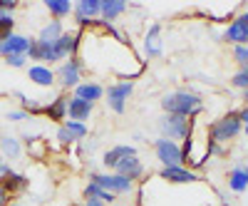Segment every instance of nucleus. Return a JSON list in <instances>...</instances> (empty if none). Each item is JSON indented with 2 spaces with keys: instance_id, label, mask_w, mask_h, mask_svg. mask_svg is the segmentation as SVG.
<instances>
[{
  "instance_id": "obj_35",
  "label": "nucleus",
  "mask_w": 248,
  "mask_h": 206,
  "mask_svg": "<svg viewBox=\"0 0 248 206\" xmlns=\"http://www.w3.org/2000/svg\"><path fill=\"white\" fill-rule=\"evenodd\" d=\"M25 117H30L25 110H17V112H10V114H8V119H15V122H17V119H25Z\"/></svg>"
},
{
  "instance_id": "obj_2",
  "label": "nucleus",
  "mask_w": 248,
  "mask_h": 206,
  "mask_svg": "<svg viewBox=\"0 0 248 206\" xmlns=\"http://www.w3.org/2000/svg\"><path fill=\"white\" fill-rule=\"evenodd\" d=\"M243 129V122H241V114L238 112H229L223 114L221 119H216L214 125L209 127V142L211 144H223V142H231L241 134Z\"/></svg>"
},
{
  "instance_id": "obj_28",
  "label": "nucleus",
  "mask_w": 248,
  "mask_h": 206,
  "mask_svg": "<svg viewBox=\"0 0 248 206\" xmlns=\"http://www.w3.org/2000/svg\"><path fill=\"white\" fill-rule=\"evenodd\" d=\"M65 129L72 134V139L77 142V139H82V137H87V127L82 125V122H72V119H67L65 122Z\"/></svg>"
},
{
  "instance_id": "obj_17",
  "label": "nucleus",
  "mask_w": 248,
  "mask_h": 206,
  "mask_svg": "<svg viewBox=\"0 0 248 206\" xmlns=\"http://www.w3.org/2000/svg\"><path fill=\"white\" fill-rule=\"evenodd\" d=\"M159 32H161V25H152L149 32H147V37H144V52H147V57H159L164 52Z\"/></svg>"
},
{
  "instance_id": "obj_11",
  "label": "nucleus",
  "mask_w": 248,
  "mask_h": 206,
  "mask_svg": "<svg viewBox=\"0 0 248 206\" xmlns=\"http://www.w3.org/2000/svg\"><path fill=\"white\" fill-rule=\"evenodd\" d=\"M114 174H119V176H127L129 181H137V179H141V174H144V167H141L139 157L134 154V157L122 159V161L117 164V167H114Z\"/></svg>"
},
{
  "instance_id": "obj_29",
  "label": "nucleus",
  "mask_w": 248,
  "mask_h": 206,
  "mask_svg": "<svg viewBox=\"0 0 248 206\" xmlns=\"http://www.w3.org/2000/svg\"><path fill=\"white\" fill-rule=\"evenodd\" d=\"M231 85H233V87H241V90H248V65H246V67H241V70L233 75Z\"/></svg>"
},
{
  "instance_id": "obj_33",
  "label": "nucleus",
  "mask_w": 248,
  "mask_h": 206,
  "mask_svg": "<svg viewBox=\"0 0 248 206\" xmlns=\"http://www.w3.org/2000/svg\"><path fill=\"white\" fill-rule=\"evenodd\" d=\"M15 10V3H13V0H0V13H13Z\"/></svg>"
},
{
  "instance_id": "obj_1",
  "label": "nucleus",
  "mask_w": 248,
  "mask_h": 206,
  "mask_svg": "<svg viewBox=\"0 0 248 206\" xmlns=\"http://www.w3.org/2000/svg\"><path fill=\"white\" fill-rule=\"evenodd\" d=\"M161 107H164V112H167V114H179V117H186V119L196 117L203 110L201 97L194 95V92H184V90L164 95L161 97Z\"/></svg>"
},
{
  "instance_id": "obj_34",
  "label": "nucleus",
  "mask_w": 248,
  "mask_h": 206,
  "mask_svg": "<svg viewBox=\"0 0 248 206\" xmlns=\"http://www.w3.org/2000/svg\"><path fill=\"white\" fill-rule=\"evenodd\" d=\"M8 189H5V184H3V179H0V206H5L8 204Z\"/></svg>"
},
{
  "instance_id": "obj_24",
  "label": "nucleus",
  "mask_w": 248,
  "mask_h": 206,
  "mask_svg": "<svg viewBox=\"0 0 248 206\" xmlns=\"http://www.w3.org/2000/svg\"><path fill=\"white\" fill-rule=\"evenodd\" d=\"M45 8L55 15V20H60V17H65V15H70V10H75L67 0H47L45 3Z\"/></svg>"
},
{
  "instance_id": "obj_31",
  "label": "nucleus",
  "mask_w": 248,
  "mask_h": 206,
  "mask_svg": "<svg viewBox=\"0 0 248 206\" xmlns=\"http://www.w3.org/2000/svg\"><path fill=\"white\" fill-rule=\"evenodd\" d=\"M5 63L10 67H23L25 65V55H10V57H5Z\"/></svg>"
},
{
  "instance_id": "obj_3",
  "label": "nucleus",
  "mask_w": 248,
  "mask_h": 206,
  "mask_svg": "<svg viewBox=\"0 0 248 206\" xmlns=\"http://www.w3.org/2000/svg\"><path fill=\"white\" fill-rule=\"evenodd\" d=\"M154 154L164 167H184V161H186V152L181 149V144L164 139V137H159L154 142Z\"/></svg>"
},
{
  "instance_id": "obj_18",
  "label": "nucleus",
  "mask_w": 248,
  "mask_h": 206,
  "mask_svg": "<svg viewBox=\"0 0 248 206\" xmlns=\"http://www.w3.org/2000/svg\"><path fill=\"white\" fill-rule=\"evenodd\" d=\"M105 95V90H102L97 82H79V85L75 87V97H79V99H85V102H94Z\"/></svg>"
},
{
  "instance_id": "obj_36",
  "label": "nucleus",
  "mask_w": 248,
  "mask_h": 206,
  "mask_svg": "<svg viewBox=\"0 0 248 206\" xmlns=\"http://www.w3.org/2000/svg\"><path fill=\"white\" fill-rule=\"evenodd\" d=\"M82 206H105V204H102L99 199H87V201L82 204Z\"/></svg>"
},
{
  "instance_id": "obj_21",
  "label": "nucleus",
  "mask_w": 248,
  "mask_h": 206,
  "mask_svg": "<svg viewBox=\"0 0 248 206\" xmlns=\"http://www.w3.org/2000/svg\"><path fill=\"white\" fill-rule=\"evenodd\" d=\"M67 97H57L52 105H47L45 107V114L50 117V119H55V122H60L62 117H67Z\"/></svg>"
},
{
  "instance_id": "obj_30",
  "label": "nucleus",
  "mask_w": 248,
  "mask_h": 206,
  "mask_svg": "<svg viewBox=\"0 0 248 206\" xmlns=\"http://www.w3.org/2000/svg\"><path fill=\"white\" fill-rule=\"evenodd\" d=\"M233 57H236V63H241L246 67L248 65V45H236L233 48Z\"/></svg>"
},
{
  "instance_id": "obj_4",
  "label": "nucleus",
  "mask_w": 248,
  "mask_h": 206,
  "mask_svg": "<svg viewBox=\"0 0 248 206\" xmlns=\"http://www.w3.org/2000/svg\"><path fill=\"white\" fill-rule=\"evenodd\" d=\"M159 132L164 139H171V142H181V139H189L191 134V125L186 117L179 114H164L159 119Z\"/></svg>"
},
{
  "instance_id": "obj_38",
  "label": "nucleus",
  "mask_w": 248,
  "mask_h": 206,
  "mask_svg": "<svg viewBox=\"0 0 248 206\" xmlns=\"http://www.w3.org/2000/svg\"><path fill=\"white\" fill-rule=\"evenodd\" d=\"M246 105H248V90H246Z\"/></svg>"
},
{
  "instance_id": "obj_25",
  "label": "nucleus",
  "mask_w": 248,
  "mask_h": 206,
  "mask_svg": "<svg viewBox=\"0 0 248 206\" xmlns=\"http://www.w3.org/2000/svg\"><path fill=\"white\" fill-rule=\"evenodd\" d=\"M0 154L10 157V159L20 157V142L13 139V137H0Z\"/></svg>"
},
{
  "instance_id": "obj_16",
  "label": "nucleus",
  "mask_w": 248,
  "mask_h": 206,
  "mask_svg": "<svg viewBox=\"0 0 248 206\" xmlns=\"http://www.w3.org/2000/svg\"><path fill=\"white\" fill-rule=\"evenodd\" d=\"M229 189L236 191V194L248 189V164H236L229 172Z\"/></svg>"
},
{
  "instance_id": "obj_41",
  "label": "nucleus",
  "mask_w": 248,
  "mask_h": 206,
  "mask_svg": "<svg viewBox=\"0 0 248 206\" xmlns=\"http://www.w3.org/2000/svg\"><path fill=\"white\" fill-rule=\"evenodd\" d=\"M0 48H3V43H0Z\"/></svg>"
},
{
  "instance_id": "obj_20",
  "label": "nucleus",
  "mask_w": 248,
  "mask_h": 206,
  "mask_svg": "<svg viewBox=\"0 0 248 206\" xmlns=\"http://www.w3.org/2000/svg\"><path fill=\"white\" fill-rule=\"evenodd\" d=\"M28 77L35 82V85H40V87H50L52 82H55V72H52L50 67H43V65H35V67H30Z\"/></svg>"
},
{
  "instance_id": "obj_40",
  "label": "nucleus",
  "mask_w": 248,
  "mask_h": 206,
  "mask_svg": "<svg viewBox=\"0 0 248 206\" xmlns=\"http://www.w3.org/2000/svg\"><path fill=\"white\" fill-rule=\"evenodd\" d=\"M246 134H248V125H246Z\"/></svg>"
},
{
  "instance_id": "obj_12",
  "label": "nucleus",
  "mask_w": 248,
  "mask_h": 206,
  "mask_svg": "<svg viewBox=\"0 0 248 206\" xmlns=\"http://www.w3.org/2000/svg\"><path fill=\"white\" fill-rule=\"evenodd\" d=\"M30 45H32L30 37H25V35H10L3 43V48H0V52H3L5 57H10V55H28Z\"/></svg>"
},
{
  "instance_id": "obj_6",
  "label": "nucleus",
  "mask_w": 248,
  "mask_h": 206,
  "mask_svg": "<svg viewBox=\"0 0 248 206\" xmlns=\"http://www.w3.org/2000/svg\"><path fill=\"white\" fill-rule=\"evenodd\" d=\"M132 90H134L132 82H117V85H112V87L107 90L109 110L117 112V114H122V112H124V105H127V99H129V95H132Z\"/></svg>"
},
{
  "instance_id": "obj_22",
  "label": "nucleus",
  "mask_w": 248,
  "mask_h": 206,
  "mask_svg": "<svg viewBox=\"0 0 248 206\" xmlns=\"http://www.w3.org/2000/svg\"><path fill=\"white\" fill-rule=\"evenodd\" d=\"M85 196H87V199H99L102 204H112V201L117 199L114 194H109V191H105L102 187H97L94 181H90V184H87V189H85Z\"/></svg>"
},
{
  "instance_id": "obj_19",
  "label": "nucleus",
  "mask_w": 248,
  "mask_h": 206,
  "mask_svg": "<svg viewBox=\"0 0 248 206\" xmlns=\"http://www.w3.org/2000/svg\"><path fill=\"white\" fill-rule=\"evenodd\" d=\"M124 10H127V3H122V0H102V17H105L107 25L117 20Z\"/></svg>"
},
{
  "instance_id": "obj_9",
  "label": "nucleus",
  "mask_w": 248,
  "mask_h": 206,
  "mask_svg": "<svg viewBox=\"0 0 248 206\" xmlns=\"http://www.w3.org/2000/svg\"><path fill=\"white\" fill-rule=\"evenodd\" d=\"M79 72H82V65H79L77 57H70L67 63H62V67H60L62 87H77L79 85Z\"/></svg>"
},
{
  "instance_id": "obj_5",
  "label": "nucleus",
  "mask_w": 248,
  "mask_h": 206,
  "mask_svg": "<svg viewBox=\"0 0 248 206\" xmlns=\"http://www.w3.org/2000/svg\"><path fill=\"white\" fill-rule=\"evenodd\" d=\"M92 181L109 194H127V191L134 189V181H129L127 176H119V174H97L94 172Z\"/></svg>"
},
{
  "instance_id": "obj_13",
  "label": "nucleus",
  "mask_w": 248,
  "mask_h": 206,
  "mask_svg": "<svg viewBox=\"0 0 248 206\" xmlns=\"http://www.w3.org/2000/svg\"><path fill=\"white\" fill-rule=\"evenodd\" d=\"M161 179H167L171 184H191V181H199V176L186 169V167H161Z\"/></svg>"
},
{
  "instance_id": "obj_26",
  "label": "nucleus",
  "mask_w": 248,
  "mask_h": 206,
  "mask_svg": "<svg viewBox=\"0 0 248 206\" xmlns=\"http://www.w3.org/2000/svg\"><path fill=\"white\" fill-rule=\"evenodd\" d=\"M3 184H5V189H8V191H17V189H25V187H28V179H25L23 174L10 172V174H5Z\"/></svg>"
},
{
  "instance_id": "obj_23",
  "label": "nucleus",
  "mask_w": 248,
  "mask_h": 206,
  "mask_svg": "<svg viewBox=\"0 0 248 206\" xmlns=\"http://www.w3.org/2000/svg\"><path fill=\"white\" fill-rule=\"evenodd\" d=\"M62 35H65V30H62V23H60V20H52L50 25L43 28V32H40V40H45V43H55V40H60Z\"/></svg>"
},
{
  "instance_id": "obj_32",
  "label": "nucleus",
  "mask_w": 248,
  "mask_h": 206,
  "mask_svg": "<svg viewBox=\"0 0 248 206\" xmlns=\"http://www.w3.org/2000/svg\"><path fill=\"white\" fill-rule=\"evenodd\" d=\"M57 139H60L62 144H72V142H75V139H72V134H70V132L65 129V125L60 127V132H57Z\"/></svg>"
},
{
  "instance_id": "obj_37",
  "label": "nucleus",
  "mask_w": 248,
  "mask_h": 206,
  "mask_svg": "<svg viewBox=\"0 0 248 206\" xmlns=\"http://www.w3.org/2000/svg\"><path fill=\"white\" fill-rule=\"evenodd\" d=\"M0 174H10V167L3 164V154H0Z\"/></svg>"
},
{
  "instance_id": "obj_27",
  "label": "nucleus",
  "mask_w": 248,
  "mask_h": 206,
  "mask_svg": "<svg viewBox=\"0 0 248 206\" xmlns=\"http://www.w3.org/2000/svg\"><path fill=\"white\" fill-rule=\"evenodd\" d=\"M13 25H15V20L8 13H0V43H5L13 35Z\"/></svg>"
},
{
  "instance_id": "obj_14",
  "label": "nucleus",
  "mask_w": 248,
  "mask_h": 206,
  "mask_svg": "<svg viewBox=\"0 0 248 206\" xmlns=\"http://www.w3.org/2000/svg\"><path fill=\"white\" fill-rule=\"evenodd\" d=\"M90 114H92V102H85L79 97H72L67 102V117L72 122H82L85 125V119H90Z\"/></svg>"
},
{
  "instance_id": "obj_7",
  "label": "nucleus",
  "mask_w": 248,
  "mask_h": 206,
  "mask_svg": "<svg viewBox=\"0 0 248 206\" xmlns=\"http://www.w3.org/2000/svg\"><path fill=\"white\" fill-rule=\"evenodd\" d=\"M223 40L233 43V48L236 45H248V13L233 17V23L226 28V32H223Z\"/></svg>"
},
{
  "instance_id": "obj_10",
  "label": "nucleus",
  "mask_w": 248,
  "mask_h": 206,
  "mask_svg": "<svg viewBox=\"0 0 248 206\" xmlns=\"http://www.w3.org/2000/svg\"><path fill=\"white\" fill-rule=\"evenodd\" d=\"M97 15H102V0H79L75 5L77 23H92Z\"/></svg>"
},
{
  "instance_id": "obj_8",
  "label": "nucleus",
  "mask_w": 248,
  "mask_h": 206,
  "mask_svg": "<svg viewBox=\"0 0 248 206\" xmlns=\"http://www.w3.org/2000/svg\"><path fill=\"white\" fill-rule=\"evenodd\" d=\"M77 45H79V35L77 32H65L60 40L52 43V63H57V60L67 57V55H75Z\"/></svg>"
},
{
  "instance_id": "obj_15",
  "label": "nucleus",
  "mask_w": 248,
  "mask_h": 206,
  "mask_svg": "<svg viewBox=\"0 0 248 206\" xmlns=\"http://www.w3.org/2000/svg\"><path fill=\"white\" fill-rule=\"evenodd\" d=\"M134 154H137V149L132 147V144H117V147H112L105 157H102V161H105V167H107V169H114L122 159L134 157Z\"/></svg>"
},
{
  "instance_id": "obj_39",
  "label": "nucleus",
  "mask_w": 248,
  "mask_h": 206,
  "mask_svg": "<svg viewBox=\"0 0 248 206\" xmlns=\"http://www.w3.org/2000/svg\"><path fill=\"white\" fill-rule=\"evenodd\" d=\"M10 206H23V204H10Z\"/></svg>"
}]
</instances>
